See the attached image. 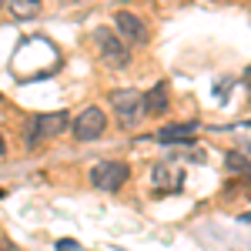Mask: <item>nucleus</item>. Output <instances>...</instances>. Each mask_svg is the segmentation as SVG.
Segmentation results:
<instances>
[{
    "instance_id": "10",
    "label": "nucleus",
    "mask_w": 251,
    "mask_h": 251,
    "mask_svg": "<svg viewBox=\"0 0 251 251\" xmlns=\"http://www.w3.org/2000/svg\"><path fill=\"white\" fill-rule=\"evenodd\" d=\"M228 168H231V171H241V174L251 171V164H248V161H245L241 154H228Z\"/></svg>"
},
{
    "instance_id": "8",
    "label": "nucleus",
    "mask_w": 251,
    "mask_h": 251,
    "mask_svg": "<svg viewBox=\"0 0 251 251\" xmlns=\"http://www.w3.org/2000/svg\"><path fill=\"white\" fill-rule=\"evenodd\" d=\"M171 107V100H168V84H154L148 94H144V114H164Z\"/></svg>"
},
{
    "instance_id": "14",
    "label": "nucleus",
    "mask_w": 251,
    "mask_h": 251,
    "mask_svg": "<svg viewBox=\"0 0 251 251\" xmlns=\"http://www.w3.org/2000/svg\"><path fill=\"white\" fill-rule=\"evenodd\" d=\"M245 221H251V214H245Z\"/></svg>"
},
{
    "instance_id": "12",
    "label": "nucleus",
    "mask_w": 251,
    "mask_h": 251,
    "mask_svg": "<svg viewBox=\"0 0 251 251\" xmlns=\"http://www.w3.org/2000/svg\"><path fill=\"white\" fill-rule=\"evenodd\" d=\"M0 251H17V248H14L10 241H0Z\"/></svg>"
},
{
    "instance_id": "7",
    "label": "nucleus",
    "mask_w": 251,
    "mask_h": 251,
    "mask_svg": "<svg viewBox=\"0 0 251 251\" xmlns=\"http://www.w3.org/2000/svg\"><path fill=\"white\" fill-rule=\"evenodd\" d=\"M194 131H198L194 121H184V124H164V127L154 134V141H161V144H184V141H191Z\"/></svg>"
},
{
    "instance_id": "5",
    "label": "nucleus",
    "mask_w": 251,
    "mask_h": 251,
    "mask_svg": "<svg viewBox=\"0 0 251 251\" xmlns=\"http://www.w3.org/2000/svg\"><path fill=\"white\" fill-rule=\"evenodd\" d=\"M104 131H107V114L100 107H84L74 117V137L77 141H97Z\"/></svg>"
},
{
    "instance_id": "13",
    "label": "nucleus",
    "mask_w": 251,
    "mask_h": 251,
    "mask_svg": "<svg viewBox=\"0 0 251 251\" xmlns=\"http://www.w3.org/2000/svg\"><path fill=\"white\" fill-rule=\"evenodd\" d=\"M3 151H7V144H3V137H0V154H3Z\"/></svg>"
},
{
    "instance_id": "6",
    "label": "nucleus",
    "mask_w": 251,
    "mask_h": 251,
    "mask_svg": "<svg viewBox=\"0 0 251 251\" xmlns=\"http://www.w3.org/2000/svg\"><path fill=\"white\" fill-rule=\"evenodd\" d=\"M114 27H117V37L121 40H127V44H148V24L137 14H131V10H117Z\"/></svg>"
},
{
    "instance_id": "11",
    "label": "nucleus",
    "mask_w": 251,
    "mask_h": 251,
    "mask_svg": "<svg viewBox=\"0 0 251 251\" xmlns=\"http://www.w3.org/2000/svg\"><path fill=\"white\" fill-rule=\"evenodd\" d=\"M57 251H77V241L74 238H64V241H57Z\"/></svg>"
},
{
    "instance_id": "2",
    "label": "nucleus",
    "mask_w": 251,
    "mask_h": 251,
    "mask_svg": "<svg viewBox=\"0 0 251 251\" xmlns=\"http://www.w3.org/2000/svg\"><path fill=\"white\" fill-rule=\"evenodd\" d=\"M111 107H114L117 121L124 124V127H134L144 114V94L141 91H114L111 94Z\"/></svg>"
},
{
    "instance_id": "4",
    "label": "nucleus",
    "mask_w": 251,
    "mask_h": 251,
    "mask_svg": "<svg viewBox=\"0 0 251 251\" xmlns=\"http://www.w3.org/2000/svg\"><path fill=\"white\" fill-rule=\"evenodd\" d=\"M127 174H131V168L121 164V161H100L91 171V184H94L97 191H117L127 181Z\"/></svg>"
},
{
    "instance_id": "3",
    "label": "nucleus",
    "mask_w": 251,
    "mask_h": 251,
    "mask_svg": "<svg viewBox=\"0 0 251 251\" xmlns=\"http://www.w3.org/2000/svg\"><path fill=\"white\" fill-rule=\"evenodd\" d=\"M94 40H97V50H100L104 64H111V67H127L131 54H127V44L117 37V30H107V27H100V30L94 34Z\"/></svg>"
},
{
    "instance_id": "1",
    "label": "nucleus",
    "mask_w": 251,
    "mask_h": 251,
    "mask_svg": "<svg viewBox=\"0 0 251 251\" xmlns=\"http://www.w3.org/2000/svg\"><path fill=\"white\" fill-rule=\"evenodd\" d=\"M71 127V117L67 111H50V114H34L24 127V137H27V148H37L40 141H50V137H60Z\"/></svg>"
},
{
    "instance_id": "9",
    "label": "nucleus",
    "mask_w": 251,
    "mask_h": 251,
    "mask_svg": "<svg viewBox=\"0 0 251 251\" xmlns=\"http://www.w3.org/2000/svg\"><path fill=\"white\" fill-rule=\"evenodd\" d=\"M37 10H40L37 0H24V3H14V14H17V17H34Z\"/></svg>"
}]
</instances>
